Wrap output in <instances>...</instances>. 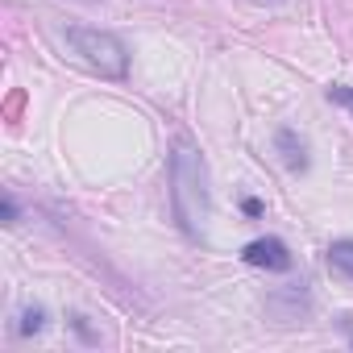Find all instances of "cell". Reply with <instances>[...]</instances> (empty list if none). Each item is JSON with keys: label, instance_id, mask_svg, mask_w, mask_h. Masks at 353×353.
<instances>
[{"label": "cell", "instance_id": "cell-1", "mask_svg": "<svg viewBox=\"0 0 353 353\" xmlns=\"http://www.w3.org/2000/svg\"><path fill=\"white\" fill-rule=\"evenodd\" d=\"M170 200L188 237H204L208 216H212V196H208V170L196 145L179 141L170 154Z\"/></svg>", "mask_w": 353, "mask_h": 353}, {"label": "cell", "instance_id": "cell-2", "mask_svg": "<svg viewBox=\"0 0 353 353\" xmlns=\"http://www.w3.org/2000/svg\"><path fill=\"white\" fill-rule=\"evenodd\" d=\"M67 50L75 63H83L88 71L104 75V79H125L129 71V50L117 34H104V30H83V26H71L63 34Z\"/></svg>", "mask_w": 353, "mask_h": 353}, {"label": "cell", "instance_id": "cell-3", "mask_svg": "<svg viewBox=\"0 0 353 353\" xmlns=\"http://www.w3.org/2000/svg\"><path fill=\"white\" fill-rule=\"evenodd\" d=\"M241 258H245L250 266H258V270H287V266H291V254H287V245H283L279 237H258V241H250V245L241 250Z\"/></svg>", "mask_w": 353, "mask_h": 353}, {"label": "cell", "instance_id": "cell-4", "mask_svg": "<svg viewBox=\"0 0 353 353\" xmlns=\"http://www.w3.org/2000/svg\"><path fill=\"white\" fill-rule=\"evenodd\" d=\"M279 150H283V158H287V166H291V170H307V145H303V141H295V133H291V129H283V133H279Z\"/></svg>", "mask_w": 353, "mask_h": 353}, {"label": "cell", "instance_id": "cell-5", "mask_svg": "<svg viewBox=\"0 0 353 353\" xmlns=\"http://www.w3.org/2000/svg\"><path fill=\"white\" fill-rule=\"evenodd\" d=\"M328 266H332L336 274L353 279V241H349V237H345V241H332V245H328Z\"/></svg>", "mask_w": 353, "mask_h": 353}, {"label": "cell", "instance_id": "cell-6", "mask_svg": "<svg viewBox=\"0 0 353 353\" xmlns=\"http://www.w3.org/2000/svg\"><path fill=\"white\" fill-rule=\"evenodd\" d=\"M17 328H21V336H34V332H42V328H46V312H42V307H26Z\"/></svg>", "mask_w": 353, "mask_h": 353}, {"label": "cell", "instance_id": "cell-7", "mask_svg": "<svg viewBox=\"0 0 353 353\" xmlns=\"http://www.w3.org/2000/svg\"><path fill=\"white\" fill-rule=\"evenodd\" d=\"M328 100H332V104H345V108H353V88H341V83H332V88H328Z\"/></svg>", "mask_w": 353, "mask_h": 353}, {"label": "cell", "instance_id": "cell-8", "mask_svg": "<svg viewBox=\"0 0 353 353\" xmlns=\"http://www.w3.org/2000/svg\"><path fill=\"white\" fill-rule=\"evenodd\" d=\"M5 221H9V225L17 221V204H13V200H5Z\"/></svg>", "mask_w": 353, "mask_h": 353}]
</instances>
